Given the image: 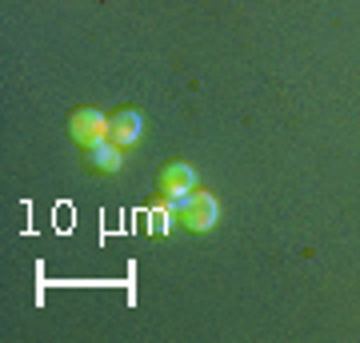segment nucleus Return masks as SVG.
<instances>
[{
  "label": "nucleus",
  "instance_id": "1",
  "mask_svg": "<svg viewBox=\"0 0 360 343\" xmlns=\"http://www.w3.org/2000/svg\"><path fill=\"white\" fill-rule=\"evenodd\" d=\"M168 208H176L180 212V228L196 231V236H205L220 224V200L212 191H188V196H168Z\"/></svg>",
  "mask_w": 360,
  "mask_h": 343
},
{
  "label": "nucleus",
  "instance_id": "2",
  "mask_svg": "<svg viewBox=\"0 0 360 343\" xmlns=\"http://www.w3.org/2000/svg\"><path fill=\"white\" fill-rule=\"evenodd\" d=\"M108 124H112V116H104L101 108H72V116H68V136L80 148H92V144L108 140Z\"/></svg>",
  "mask_w": 360,
  "mask_h": 343
},
{
  "label": "nucleus",
  "instance_id": "3",
  "mask_svg": "<svg viewBox=\"0 0 360 343\" xmlns=\"http://www.w3.org/2000/svg\"><path fill=\"white\" fill-rule=\"evenodd\" d=\"M196 168L184 164V160H168L160 172H156V191H160V200H168V196H188V191H196Z\"/></svg>",
  "mask_w": 360,
  "mask_h": 343
},
{
  "label": "nucleus",
  "instance_id": "4",
  "mask_svg": "<svg viewBox=\"0 0 360 343\" xmlns=\"http://www.w3.org/2000/svg\"><path fill=\"white\" fill-rule=\"evenodd\" d=\"M108 140L120 144V148H136V144L144 140V116L136 112V108H120V112H112Z\"/></svg>",
  "mask_w": 360,
  "mask_h": 343
},
{
  "label": "nucleus",
  "instance_id": "5",
  "mask_svg": "<svg viewBox=\"0 0 360 343\" xmlns=\"http://www.w3.org/2000/svg\"><path fill=\"white\" fill-rule=\"evenodd\" d=\"M84 156H89L92 172H104V176H116L124 168V148L112 140H101V144H92V148H84Z\"/></svg>",
  "mask_w": 360,
  "mask_h": 343
}]
</instances>
